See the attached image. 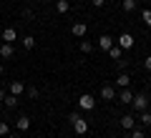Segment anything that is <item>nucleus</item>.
Instances as JSON below:
<instances>
[{"label": "nucleus", "instance_id": "1", "mask_svg": "<svg viewBox=\"0 0 151 138\" xmlns=\"http://www.w3.org/2000/svg\"><path fill=\"white\" fill-rule=\"evenodd\" d=\"M68 121H70V126H73V131L78 133V136H86V133H88V123H86V118H81L78 113H70Z\"/></svg>", "mask_w": 151, "mask_h": 138}, {"label": "nucleus", "instance_id": "2", "mask_svg": "<svg viewBox=\"0 0 151 138\" xmlns=\"http://www.w3.org/2000/svg\"><path fill=\"white\" fill-rule=\"evenodd\" d=\"M134 40H136V38L131 35V33H121V35L116 38V45L124 48V50H131V48H134Z\"/></svg>", "mask_w": 151, "mask_h": 138}, {"label": "nucleus", "instance_id": "3", "mask_svg": "<svg viewBox=\"0 0 151 138\" xmlns=\"http://www.w3.org/2000/svg\"><path fill=\"white\" fill-rule=\"evenodd\" d=\"M131 106H134V111H146V108H149V96H146V93H139V96H134V103H131Z\"/></svg>", "mask_w": 151, "mask_h": 138}, {"label": "nucleus", "instance_id": "4", "mask_svg": "<svg viewBox=\"0 0 151 138\" xmlns=\"http://www.w3.org/2000/svg\"><path fill=\"white\" fill-rule=\"evenodd\" d=\"M78 106H81L83 111H93V108H96V98H93L91 93H83V96L78 98Z\"/></svg>", "mask_w": 151, "mask_h": 138}, {"label": "nucleus", "instance_id": "5", "mask_svg": "<svg viewBox=\"0 0 151 138\" xmlns=\"http://www.w3.org/2000/svg\"><path fill=\"white\" fill-rule=\"evenodd\" d=\"M8 90H10V96H18V98H20L23 93H25V83H23V80H13V83L8 85Z\"/></svg>", "mask_w": 151, "mask_h": 138}, {"label": "nucleus", "instance_id": "6", "mask_svg": "<svg viewBox=\"0 0 151 138\" xmlns=\"http://www.w3.org/2000/svg\"><path fill=\"white\" fill-rule=\"evenodd\" d=\"M121 128H126V131H134L136 128V116H131V113H126V116H121Z\"/></svg>", "mask_w": 151, "mask_h": 138}, {"label": "nucleus", "instance_id": "7", "mask_svg": "<svg viewBox=\"0 0 151 138\" xmlns=\"http://www.w3.org/2000/svg\"><path fill=\"white\" fill-rule=\"evenodd\" d=\"M113 45H116V40H113L111 35H101V38H98V48H101V50H106V53L113 48Z\"/></svg>", "mask_w": 151, "mask_h": 138}, {"label": "nucleus", "instance_id": "8", "mask_svg": "<svg viewBox=\"0 0 151 138\" xmlns=\"http://www.w3.org/2000/svg\"><path fill=\"white\" fill-rule=\"evenodd\" d=\"M101 98L103 101H116V88H113V85H103L101 88Z\"/></svg>", "mask_w": 151, "mask_h": 138}, {"label": "nucleus", "instance_id": "9", "mask_svg": "<svg viewBox=\"0 0 151 138\" xmlns=\"http://www.w3.org/2000/svg\"><path fill=\"white\" fill-rule=\"evenodd\" d=\"M119 103H124V106H131V103H134V93H131L129 88H124L119 93Z\"/></svg>", "mask_w": 151, "mask_h": 138}, {"label": "nucleus", "instance_id": "10", "mask_svg": "<svg viewBox=\"0 0 151 138\" xmlns=\"http://www.w3.org/2000/svg\"><path fill=\"white\" fill-rule=\"evenodd\" d=\"M18 40V30L15 28H5L3 30V43H15Z\"/></svg>", "mask_w": 151, "mask_h": 138}, {"label": "nucleus", "instance_id": "11", "mask_svg": "<svg viewBox=\"0 0 151 138\" xmlns=\"http://www.w3.org/2000/svg\"><path fill=\"white\" fill-rule=\"evenodd\" d=\"M86 30H88L86 23H73V25H70V33H73L76 38H83V35H86Z\"/></svg>", "mask_w": 151, "mask_h": 138}, {"label": "nucleus", "instance_id": "12", "mask_svg": "<svg viewBox=\"0 0 151 138\" xmlns=\"http://www.w3.org/2000/svg\"><path fill=\"white\" fill-rule=\"evenodd\" d=\"M129 83H131V75L129 73H119V75H116V85H119V88H129Z\"/></svg>", "mask_w": 151, "mask_h": 138}, {"label": "nucleus", "instance_id": "13", "mask_svg": "<svg viewBox=\"0 0 151 138\" xmlns=\"http://www.w3.org/2000/svg\"><path fill=\"white\" fill-rule=\"evenodd\" d=\"M0 58H13V43H0Z\"/></svg>", "mask_w": 151, "mask_h": 138}, {"label": "nucleus", "instance_id": "14", "mask_svg": "<svg viewBox=\"0 0 151 138\" xmlns=\"http://www.w3.org/2000/svg\"><path fill=\"white\" fill-rule=\"evenodd\" d=\"M18 103H20V98H18V96H5L3 106H5L8 111H13V108H18Z\"/></svg>", "mask_w": 151, "mask_h": 138}, {"label": "nucleus", "instance_id": "15", "mask_svg": "<svg viewBox=\"0 0 151 138\" xmlns=\"http://www.w3.org/2000/svg\"><path fill=\"white\" fill-rule=\"evenodd\" d=\"M15 128H18V131H28V128H30V118H28V116H20V118L15 121Z\"/></svg>", "mask_w": 151, "mask_h": 138}, {"label": "nucleus", "instance_id": "16", "mask_svg": "<svg viewBox=\"0 0 151 138\" xmlns=\"http://www.w3.org/2000/svg\"><path fill=\"white\" fill-rule=\"evenodd\" d=\"M55 10H58L60 15H65V13L70 10V3L68 0H55Z\"/></svg>", "mask_w": 151, "mask_h": 138}, {"label": "nucleus", "instance_id": "17", "mask_svg": "<svg viewBox=\"0 0 151 138\" xmlns=\"http://www.w3.org/2000/svg\"><path fill=\"white\" fill-rule=\"evenodd\" d=\"M139 123H141V126H151V111H149V108L139 113Z\"/></svg>", "mask_w": 151, "mask_h": 138}, {"label": "nucleus", "instance_id": "18", "mask_svg": "<svg viewBox=\"0 0 151 138\" xmlns=\"http://www.w3.org/2000/svg\"><path fill=\"white\" fill-rule=\"evenodd\" d=\"M108 55H111L113 60H119V58H124V48H119V45H113V48L108 50Z\"/></svg>", "mask_w": 151, "mask_h": 138}, {"label": "nucleus", "instance_id": "19", "mask_svg": "<svg viewBox=\"0 0 151 138\" xmlns=\"http://www.w3.org/2000/svg\"><path fill=\"white\" fill-rule=\"evenodd\" d=\"M136 3H139V0H121V5H124L126 13H134L136 10Z\"/></svg>", "mask_w": 151, "mask_h": 138}, {"label": "nucleus", "instance_id": "20", "mask_svg": "<svg viewBox=\"0 0 151 138\" xmlns=\"http://www.w3.org/2000/svg\"><path fill=\"white\" fill-rule=\"evenodd\" d=\"M23 48H25V50H33V48H35V38H33V35H25V38H23Z\"/></svg>", "mask_w": 151, "mask_h": 138}, {"label": "nucleus", "instance_id": "21", "mask_svg": "<svg viewBox=\"0 0 151 138\" xmlns=\"http://www.w3.org/2000/svg\"><path fill=\"white\" fill-rule=\"evenodd\" d=\"M25 93H28V98H33V101H35V98L40 96V90H38L35 85H30V88H25Z\"/></svg>", "mask_w": 151, "mask_h": 138}, {"label": "nucleus", "instance_id": "22", "mask_svg": "<svg viewBox=\"0 0 151 138\" xmlns=\"http://www.w3.org/2000/svg\"><path fill=\"white\" fill-rule=\"evenodd\" d=\"M93 50V43L91 40H81V53H91Z\"/></svg>", "mask_w": 151, "mask_h": 138}, {"label": "nucleus", "instance_id": "23", "mask_svg": "<svg viewBox=\"0 0 151 138\" xmlns=\"http://www.w3.org/2000/svg\"><path fill=\"white\" fill-rule=\"evenodd\" d=\"M116 68H119L121 73H124V70L129 68V60H126V58H119V60H116Z\"/></svg>", "mask_w": 151, "mask_h": 138}, {"label": "nucleus", "instance_id": "24", "mask_svg": "<svg viewBox=\"0 0 151 138\" xmlns=\"http://www.w3.org/2000/svg\"><path fill=\"white\" fill-rule=\"evenodd\" d=\"M141 18H144V23L149 25V30H151V10H144V13H141Z\"/></svg>", "mask_w": 151, "mask_h": 138}, {"label": "nucleus", "instance_id": "25", "mask_svg": "<svg viewBox=\"0 0 151 138\" xmlns=\"http://www.w3.org/2000/svg\"><path fill=\"white\" fill-rule=\"evenodd\" d=\"M8 133H10V126L5 121H0V136H8Z\"/></svg>", "mask_w": 151, "mask_h": 138}, {"label": "nucleus", "instance_id": "26", "mask_svg": "<svg viewBox=\"0 0 151 138\" xmlns=\"http://www.w3.org/2000/svg\"><path fill=\"white\" fill-rule=\"evenodd\" d=\"M131 138H146V133L141 131V128H134V131H131Z\"/></svg>", "mask_w": 151, "mask_h": 138}, {"label": "nucleus", "instance_id": "27", "mask_svg": "<svg viewBox=\"0 0 151 138\" xmlns=\"http://www.w3.org/2000/svg\"><path fill=\"white\" fill-rule=\"evenodd\" d=\"M144 68H146V70H149V73H151V55H149V58L144 60Z\"/></svg>", "mask_w": 151, "mask_h": 138}, {"label": "nucleus", "instance_id": "28", "mask_svg": "<svg viewBox=\"0 0 151 138\" xmlns=\"http://www.w3.org/2000/svg\"><path fill=\"white\" fill-rule=\"evenodd\" d=\"M91 3H93L96 8H103V5H106V0H91Z\"/></svg>", "mask_w": 151, "mask_h": 138}, {"label": "nucleus", "instance_id": "29", "mask_svg": "<svg viewBox=\"0 0 151 138\" xmlns=\"http://www.w3.org/2000/svg\"><path fill=\"white\" fill-rule=\"evenodd\" d=\"M5 96H8V93H5V88H0V103L5 101Z\"/></svg>", "mask_w": 151, "mask_h": 138}, {"label": "nucleus", "instance_id": "30", "mask_svg": "<svg viewBox=\"0 0 151 138\" xmlns=\"http://www.w3.org/2000/svg\"><path fill=\"white\" fill-rule=\"evenodd\" d=\"M3 73H5V65H3V63H0V75H3Z\"/></svg>", "mask_w": 151, "mask_h": 138}, {"label": "nucleus", "instance_id": "31", "mask_svg": "<svg viewBox=\"0 0 151 138\" xmlns=\"http://www.w3.org/2000/svg\"><path fill=\"white\" fill-rule=\"evenodd\" d=\"M5 138H18V136H10V133H8V136H5Z\"/></svg>", "mask_w": 151, "mask_h": 138}, {"label": "nucleus", "instance_id": "32", "mask_svg": "<svg viewBox=\"0 0 151 138\" xmlns=\"http://www.w3.org/2000/svg\"><path fill=\"white\" fill-rule=\"evenodd\" d=\"M139 3H149V0H139Z\"/></svg>", "mask_w": 151, "mask_h": 138}, {"label": "nucleus", "instance_id": "33", "mask_svg": "<svg viewBox=\"0 0 151 138\" xmlns=\"http://www.w3.org/2000/svg\"><path fill=\"white\" fill-rule=\"evenodd\" d=\"M33 138H40V136H33Z\"/></svg>", "mask_w": 151, "mask_h": 138}]
</instances>
